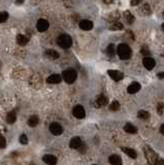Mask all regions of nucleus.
Returning a JSON list of instances; mask_svg holds the SVG:
<instances>
[{
  "mask_svg": "<svg viewBox=\"0 0 164 165\" xmlns=\"http://www.w3.org/2000/svg\"><path fill=\"white\" fill-rule=\"evenodd\" d=\"M117 52H118V55H119V57H120V59H122V60H127L131 57V49H130L129 46H127V44H125V43H121L120 46H118Z\"/></svg>",
  "mask_w": 164,
  "mask_h": 165,
  "instance_id": "1",
  "label": "nucleus"
},
{
  "mask_svg": "<svg viewBox=\"0 0 164 165\" xmlns=\"http://www.w3.org/2000/svg\"><path fill=\"white\" fill-rule=\"evenodd\" d=\"M57 43L60 48L62 49H68L72 44V38L68 34H62L57 38Z\"/></svg>",
  "mask_w": 164,
  "mask_h": 165,
  "instance_id": "2",
  "label": "nucleus"
},
{
  "mask_svg": "<svg viewBox=\"0 0 164 165\" xmlns=\"http://www.w3.org/2000/svg\"><path fill=\"white\" fill-rule=\"evenodd\" d=\"M62 77H63L64 81L66 82L67 84H72V82H75L76 77H78V73H76V71L73 70V69H67V70L63 71Z\"/></svg>",
  "mask_w": 164,
  "mask_h": 165,
  "instance_id": "3",
  "label": "nucleus"
},
{
  "mask_svg": "<svg viewBox=\"0 0 164 165\" xmlns=\"http://www.w3.org/2000/svg\"><path fill=\"white\" fill-rule=\"evenodd\" d=\"M49 129H50V132L53 135H61L62 133H63V128H62V126L59 123H56V122L52 123L50 125V127H49Z\"/></svg>",
  "mask_w": 164,
  "mask_h": 165,
  "instance_id": "4",
  "label": "nucleus"
},
{
  "mask_svg": "<svg viewBox=\"0 0 164 165\" xmlns=\"http://www.w3.org/2000/svg\"><path fill=\"white\" fill-rule=\"evenodd\" d=\"M72 113L76 119H84L86 117V111L82 105H75L72 110Z\"/></svg>",
  "mask_w": 164,
  "mask_h": 165,
  "instance_id": "5",
  "label": "nucleus"
},
{
  "mask_svg": "<svg viewBox=\"0 0 164 165\" xmlns=\"http://www.w3.org/2000/svg\"><path fill=\"white\" fill-rule=\"evenodd\" d=\"M49 26H50V24H49V22L47 21V20L40 19V20H38L37 21L36 28H37V30L39 31V32H44V31H47L49 29Z\"/></svg>",
  "mask_w": 164,
  "mask_h": 165,
  "instance_id": "6",
  "label": "nucleus"
},
{
  "mask_svg": "<svg viewBox=\"0 0 164 165\" xmlns=\"http://www.w3.org/2000/svg\"><path fill=\"white\" fill-rule=\"evenodd\" d=\"M143 66L148 69V70H151V69H153L155 67L156 62H155V60L151 57H145L143 58Z\"/></svg>",
  "mask_w": 164,
  "mask_h": 165,
  "instance_id": "7",
  "label": "nucleus"
},
{
  "mask_svg": "<svg viewBox=\"0 0 164 165\" xmlns=\"http://www.w3.org/2000/svg\"><path fill=\"white\" fill-rule=\"evenodd\" d=\"M62 81V77L58 73H54V74L50 75V77L47 79V82L48 84H52V85H57L60 84Z\"/></svg>",
  "mask_w": 164,
  "mask_h": 165,
  "instance_id": "8",
  "label": "nucleus"
},
{
  "mask_svg": "<svg viewBox=\"0 0 164 165\" xmlns=\"http://www.w3.org/2000/svg\"><path fill=\"white\" fill-rule=\"evenodd\" d=\"M107 73L109 74V77L116 82H119L123 79V72L121 71H118V70H109Z\"/></svg>",
  "mask_w": 164,
  "mask_h": 165,
  "instance_id": "9",
  "label": "nucleus"
},
{
  "mask_svg": "<svg viewBox=\"0 0 164 165\" xmlns=\"http://www.w3.org/2000/svg\"><path fill=\"white\" fill-rule=\"evenodd\" d=\"M80 28L82 30H85V31H89L93 28V23L89 20H83V21L80 22Z\"/></svg>",
  "mask_w": 164,
  "mask_h": 165,
  "instance_id": "10",
  "label": "nucleus"
},
{
  "mask_svg": "<svg viewBox=\"0 0 164 165\" xmlns=\"http://www.w3.org/2000/svg\"><path fill=\"white\" fill-rule=\"evenodd\" d=\"M82 144V139L80 137L75 136V137H72L69 141V147L71 149H75V150H78L80 148V146Z\"/></svg>",
  "mask_w": 164,
  "mask_h": 165,
  "instance_id": "11",
  "label": "nucleus"
},
{
  "mask_svg": "<svg viewBox=\"0 0 164 165\" xmlns=\"http://www.w3.org/2000/svg\"><path fill=\"white\" fill-rule=\"evenodd\" d=\"M139 90H140V84H138V82H132L127 89L128 93H130V94H135Z\"/></svg>",
  "mask_w": 164,
  "mask_h": 165,
  "instance_id": "12",
  "label": "nucleus"
},
{
  "mask_svg": "<svg viewBox=\"0 0 164 165\" xmlns=\"http://www.w3.org/2000/svg\"><path fill=\"white\" fill-rule=\"evenodd\" d=\"M145 154H146V157H147V159H148V161L149 162H151V159L153 158L154 159V161H155V164H156V159H158V158H154V157H157V155L156 154L153 152L151 149H149V148H145Z\"/></svg>",
  "mask_w": 164,
  "mask_h": 165,
  "instance_id": "13",
  "label": "nucleus"
},
{
  "mask_svg": "<svg viewBox=\"0 0 164 165\" xmlns=\"http://www.w3.org/2000/svg\"><path fill=\"white\" fill-rule=\"evenodd\" d=\"M42 160L44 162H46L47 164H56L57 163V158L55 157L54 155H44L42 157Z\"/></svg>",
  "mask_w": 164,
  "mask_h": 165,
  "instance_id": "14",
  "label": "nucleus"
},
{
  "mask_svg": "<svg viewBox=\"0 0 164 165\" xmlns=\"http://www.w3.org/2000/svg\"><path fill=\"white\" fill-rule=\"evenodd\" d=\"M46 56L48 58H50V59H52V60H56V59H58V58L60 57L59 53H58L57 51H55V50H47L46 51Z\"/></svg>",
  "mask_w": 164,
  "mask_h": 165,
  "instance_id": "15",
  "label": "nucleus"
},
{
  "mask_svg": "<svg viewBox=\"0 0 164 165\" xmlns=\"http://www.w3.org/2000/svg\"><path fill=\"white\" fill-rule=\"evenodd\" d=\"M109 163H111V164H114V165L122 164V159H121V157H120V156H118V155L109 156Z\"/></svg>",
  "mask_w": 164,
  "mask_h": 165,
  "instance_id": "16",
  "label": "nucleus"
},
{
  "mask_svg": "<svg viewBox=\"0 0 164 165\" xmlns=\"http://www.w3.org/2000/svg\"><path fill=\"white\" fill-rule=\"evenodd\" d=\"M122 151L124 152L127 156H129L130 158H132V159H135V158L137 157L136 152L134 150H132V149H130V148H122Z\"/></svg>",
  "mask_w": 164,
  "mask_h": 165,
  "instance_id": "17",
  "label": "nucleus"
},
{
  "mask_svg": "<svg viewBox=\"0 0 164 165\" xmlns=\"http://www.w3.org/2000/svg\"><path fill=\"white\" fill-rule=\"evenodd\" d=\"M28 41H29L28 37H26L25 35L19 34L17 36V42H18V44H20V46H26V44L28 43Z\"/></svg>",
  "mask_w": 164,
  "mask_h": 165,
  "instance_id": "18",
  "label": "nucleus"
},
{
  "mask_svg": "<svg viewBox=\"0 0 164 165\" xmlns=\"http://www.w3.org/2000/svg\"><path fill=\"white\" fill-rule=\"evenodd\" d=\"M16 120H17V115H16V113L13 110L10 111V113H7V116H6V122H7L8 124H13L16 122Z\"/></svg>",
  "mask_w": 164,
  "mask_h": 165,
  "instance_id": "19",
  "label": "nucleus"
},
{
  "mask_svg": "<svg viewBox=\"0 0 164 165\" xmlns=\"http://www.w3.org/2000/svg\"><path fill=\"white\" fill-rule=\"evenodd\" d=\"M124 130L126 131L127 133H130V134H135L137 132V128L134 127L132 124H126L124 127Z\"/></svg>",
  "mask_w": 164,
  "mask_h": 165,
  "instance_id": "20",
  "label": "nucleus"
},
{
  "mask_svg": "<svg viewBox=\"0 0 164 165\" xmlns=\"http://www.w3.org/2000/svg\"><path fill=\"white\" fill-rule=\"evenodd\" d=\"M107 103V98L104 95H100L98 96V98L96 99V104L97 106H104Z\"/></svg>",
  "mask_w": 164,
  "mask_h": 165,
  "instance_id": "21",
  "label": "nucleus"
},
{
  "mask_svg": "<svg viewBox=\"0 0 164 165\" xmlns=\"http://www.w3.org/2000/svg\"><path fill=\"white\" fill-rule=\"evenodd\" d=\"M38 122H39V119H38L37 116H31L28 120V125L30 127H35V126H37Z\"/></svg>",
  "mask_w": 164,
  "mask_h": 165,
  "instance_id": "22",
  "label": "nucleus"
},
{
  "mask_svg": "<svg viewBox=\"0 0 164 165\" xmlns=\"http://www.w3.org/2000/svg\"><path fill=\"white\" fill-rule=\"evenodd\" d=\"M137 116H138V118H140V119H143V120H149V118H150V113L146 110H139Z\"/></svg>",
  "mask_w": 164,
  "mask_h": 165,
  "instance_id": "23",
  "label": "nucleus"
},
{
  "mask_svg": "<svg viewBox=\"0 0 164 165\" xmlns=\"http://www.w3.org/2000/svg\"><path fill=\"white\" fill-rule=\"evenodd\" d=\"M124 17H125V20H126V22H127L128 24H131V23H133V22H134V17L131 14H130L129 12L125 13Z\"/></svg>",
  "mask_w": 164,
  "mask_h": 165,
  "instance_id": "24",
  "label": "nucleus"
},
{
  "mask_svg": "<svg viewBox=\"0 0 164 165\" xmlns=\"http://www.w3.org/2000/svg\"><path fill=\"white\" fill-rule=\"evenodd\" d=\"M119 108H120V103H119L117 100H115V101H113V103L109 105V110H113V111H116L118 110Z\"/></svg>",
  "mask_w": 164,
  "mask_h": 165,
  "instance_id": "25",
  "label": "nucleus"
},
{
  "mask_svg": "<svg viewBox=\"0 0 164 165\" xmlns=\"http://www.w3.org/2000/svg\"><path fill=\"white\" fill-rule=\"evenodd\" d=\"M106 54L109 56V57H114L115 55V46L114 44H109L106 49Z\"/></svg>",
  "mask_w": 164,
  "mask_h": 165,
  "instance_id": "26",
  "label": "nucleus"
},
{
  "mask_svg": "<svg viewBox=\"0 0 164 165\" xmlns=\"http://www.w3.org/2000/svg\"><path fill=\"white\" fill-rule=\"evenodd\" d=\"M8 19V14L6 12H0V23H4Z\"/></svg>",
  "mask_w": 164,
  "mask_h": 165,
  "instance_id": "27",
  "label": "nucleus"
},
{
  "mask_svg": "<svg viewBox=\"0 0 164 165\" xmlns=\"http://www.w3.org/2000/svg\"><path fill=\"white\" fill-rule=\"evenodd\" d=\"M20 142H21L22 144H28V137H27L26 134H22L21 136H20Z\"/></svg>",
  "mask_w": 164,
  "mask_h": 165,
  "instance_id": "28",
  "label": "nucleus"
},
{
  "mask_svg": "<svg viewBox=\"0 0 164 165\" xmlns=\"http://www.w3.org/2000/svg\"><path fill=\"white\" fill-rule=\"evenodd\" d=\"M6 146V139L4 136H2V135H0V149H3L5 148Z\"/></svg>",
  "mask_w": 164,
  "mask_h": 165,
  "instance_id": "29",
  "label": "nucleus"
},
{
  "mask_svg": "<svg viewBox=\"0 0 164 165\" xmlns=\"http://www.w3.org/2000/svg\"><path fill=\"white\" fill-rule=\"evenodd\" d=\"M122 28H123V26H122V24H120V23H115L113 25V27H111V29H113V30H116V29L120 30V29H122Z\"/></svg>",
  "mask_w": 164,
  "mask_h": 165,
  "instance_id": "30",
  "label": "nucleus"
},
{
  "mask_svg": "<svg viewBox=\"0 0 164 165\" xmlns=\"http://www.w3.org/2000/svg\"><path fill=\"white\" fill-rule=\"evenodd\" d=\"M86 149H87V147L85 146V144L82 142V144H81V146H80V148H78V150L80 151L81 153H85V152H86Z\"/></svg>",
  "mask_w": 164,
  "mask_h": 165,
  "instance_id": "31",
  "label": "nucleus"
},
{
  "mask_svg": "<svg viewBox=\"0 0 164 165\" xmlns=\"http://www.w3.org/2000/svg\"><path fill=\"white\" fill-rule=\"evenodd\" d=\"M158 113H160V115L163 113V104H161V103H160V104H159V105H158Z\"/></svg>",
  "mask_w": 164,
  "mask_h": 165,
  "instance_id": "32",
  "label": "nucleus"
},
{
  "mask_svg": "<svg viewBox=\"0 0 164 165\" xmlns=\"http://www.w3.org/2000/svg\"><path fill=\"white\" fill-rule=\"evenodd\" d=\"M140 0H131V5H137Z\"/></svg>",
  "mask_w": 164,
  "mask_h": 165,
  "instance_id": "33",
  "label": "nucleus"
},
{
  "mask_svg": "<svg viewBox=\"0 0 164 165\" xmlns=\"http://www.w3.org/2000/svg\"><path fill=\"white\" fill-rule=\"evenodd\" d=\"M160 132H161V134L164 135V124L161 125V127H160Z\"/></svg>",
  "mask_w": 164,
  "mask_h": 165,
  "instance_id": "34",
  "label": "nucleus"
},
{
  "mask_svg": "<svg viewBox=\"0 0 164 165\" xmlns=\"http://www.w3.org/2000/svg\"><path fill=\"white\" fill-rule=\"evenodd\" d=\"M158 77H159V79H164V72H159L158 73Z\"/></svg>",
  "mask_w": 164,
  "mask_h": 165,
  "instance_id": "35",
  "label": "nucleus"
},
{
  "mask_svg": "<svg viewBox=\"0 0 164 165\" xmlns=\"http://www.w3.org/2000/svg\"><path fill=\"white\" fill-rule=\"evenodd\" d=\"M24 1H25V0H17V1H16V3H17V4H22Z\"/></svg>",
  "mask_w": 164,
  "mask_h": 165,
  "instance_id": "36",
  "label": "nucleus"
},
{
  "mask_svg": "<svg viewBox=\"0 0 164 165\" xmlns=\"http://www.w3.org/2000/svg\"><path fill=\"white\" fill-rule=\"evenodd\" d=\"M156 164H164V160H159L156 162Z\"/></svg>",
  "mask_w": 164,
  "mask_h": 165,
  "instance_id": "37",
  "label": "nucleus"
},
{
  "mask_svg": "<svg viewBox=\"0 0 164 165\" xmlns=\"http://www.w3.org/2000/svg\"><path fill=\"white\" fill-rule=\"evenodd\" d=\"M103 2H105V3H112L113 0H103Z\"/></svg>",
  "mask_w": 164,
  "mask_h": 165,
  "instance_id": "38",
  "label": "nucleus"
},
{
  "mask_svg": "<svg viewBox=\"0 0 164 165\" xmlns=\"http://www.w3.org/2000/svg\"><path fill=\"white\" fill-rule=\"evenodd\" d=\"M161 28H162V30L164 31V24H162V26H161Z\"/></svg>",
  "mask_w": 164,
  "mask_h": 165,
  "instance_id": "39",
  "label": "nucleus"
}]
</instances>
